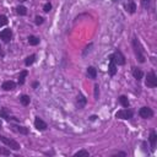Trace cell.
Masks as SVG:
<instances>
[{
  "label": "cell",
  "mask_w": 157,
  "mask_h": 157,
  "mask_svg": "<svg viewBox=\"0 0 157 157\" xmlns=\"http://www.w3.org/2000/svg\"><path fill=\"white\" fill-rule=\"evenodd\" d=\"M87 75H89L91 78H96L97 77V70L93 66H89L87 68Z\"/></svg>",
  "instance_id": "cell-18"
},
{
  "label": "cell",
  "mask_w": 157,
  "mask_h": 157,
  "mask_svg": "<svg viewBox=\"0 0 157 157\" xmlns=\"http://www.w3.org/2000/svg\"><path fill=\"white\" fill-rule=\"evenodd\" d=\"M52 10V4L50 3H47L44 6H43V11L44 12H49Z\"/></svg>",
  "instance_id": "cell-27"
},
{
  "label": "cell",
  "mask_w": 157,
  "mask_h": 157,
  "mask_svg": "<svg viewBox=\"0 0 157 157\" xmlns=\"http://www.w3.org/2000/svg\"><path fill=\"white\" fill-rule=\"evenodd\" d=\"M108 72H109L111 76H114L117 74V65H115L114 62H113L111 55H109V66H108Z\"/></svg>",
  "instance_id": "cell-9"
},
{
  "label": "cell",
  "mask_w": 157,
  "mask_h": 157,
  "mask_svg": "<svg viewBox=\"0 0 157 157\" xmlns=\"http://www.w3.org/2000/svg\"><path fill=\"white\" fill-rule=\"evenodd\" d=\"M133 48H134V53H135V56H136L138 62L139 63H145V55H144V52H142V47H141L138 38L133 39Z\"/></svg>",
  "instance_id": "cell-1"
},
{
  "label": "cell",
  "mask_w": 157,
  "mask_h": 157,
  "mask_svg": "<svg viewBox=\"0 0 157 157\" xmlns=\"http://www.w3.org/2000/svg\"><path fill=\"white\" fill-rule=\"evenodd\" d=\"M0 49H1V48H0Z\"/></svg>",
  "instance_id": "cell-34"
},
{
  "label": "cell",
  "mask_w": 157,
  "mask_h": 157,
  "mask_svg": "<svg viewBox=\"0 0 157 157\" xmlns=\"http://www.w3.org/2000/svg\"><path fill=\"white\" fill-rule=\"evenodd\" d=\"M145 85L149 87V89H155V87L157 86V76H156V74L154 71L147 72Z\"/></svg>",
  "instance_id": "cell-3"
},
{
  "label": "cell",
  "mask_w": 157,
  "mask_h": 157,
  "mask_svg": "<svg viewBox=\"0 0 157 157\" xmlns=\"http://www.w3.org/2000/svg\"><path fill=\"white\" fill-rule=\"evenodd\" d=\"M0 117L1 118H4V119H6V120H10L11 118H9V113H7V111L6 109H0Z\"/></svg>",
  "instance_id": "cell-24"
},
{
  "label": "cell",
  "mask_w": 157,
  "mask_h": 157,
  "mask_svg": "<svg viewBox=\"0 0 157 157\" xmlns=\"http://www.w3.org/2000/svg\"><path fill=\"white\" fill-rule=\"evenodd\" d=\"M1 87H3V90H5V91H11V90H14L15 87H16V84H15L14 81H10V80H9V81L4 82Z\"/></svg>",
  "instance_id": "cell-12"
},
{
  "label": "cell",
  "mask_w": 157,
  "mask_h": 157,
  "mask_svg": "<svg viewBox=\"0 0 157 157\" xmlns=\"http://www.w3.org/2000/svg\"><path fill=\"white\" fill-rule=\"evenodd\" d=\"M28 75V71L27 70H23V71H21L20 72V76H19V84L20 85H23L25 84V78L26 76Z\"/></svg>",
  "instance_id": "cell-20"
},
{
  "label": "cell",
  "mask_w": 157,
  "mask_h": 157,
  "mask_svg": "<svg viewBox=\"0 0 157 157\" xmlns=\"http://www.w3.org/2000/svg\"><path fill=\"white\" fill-rule=\"evenodd\" d=\"M28 43L31 46H37V44H39V38L34 37V36H30L28 37Z\"/></svg>",
  "instance_id": "cell-21"
},
{
  "label": "cell",
  "mask_w": 157,
  "mask_h": 157,
  "mask_svg": "<svg viewBox=\"0 0 157 157\" xmlns=\"http://www.w3.org/2000/svg\"><path fill=\"white\" fill-rule=\"evenodd\" d=\"M34 128L37 130H39V132H44V130H47L48 125L44 120H42L39 117H37L36 119H34Z\"/></svg>",
  "instance_id": "cell-7"
},
{
  "label": "cell",
  "mask_w": 157,
  "mask_h": 157,
  "mask_svg": "<svg viewBox=\"0 0 157 157\" xmlns=\"http://www.w3.org/2000/svg\"><path fill=\"white\" fill-rule=\"evenodd\" d=\"M133 76H134V78H136L138 81H140L141 78L144 77V72H142V70L141 69H139V68H133Z\"/></svg>",
  "instance_id": "cell-10"
},
{
  "label": "cell",
  "mask_w": 157,
  "mask_h": 157,
  "mask_svg": "<svg viewBox=\"0 0 157 157\" xmlns=\"http://www.w3.org/2000/svg\"><path fill=\"white\" fill-rule=\"evenodd\" d=\"M12 129L16 130L17 133L20 134H23V135H27L28 134V129L25 128V126H17V125H12Z\"/></svg>",
  "instance_id": "cell-15"
},
{
  "label": "cell",
  "mask_w": 157,
  "mask_h": 157,
  "mask_svg": "<svg viewBox=\"0 0 157 157\" xmlns=\"http://www.w3.org/2000/svg\"><path fill=\"white\" fill-rule=\"evenodd\" d=\"M0 141L4 142L7 147H10V150H14V151H17V150H20V144L19 142H16L15 140H12V139H9L6 136H0Z\"/></svg>",
  "instance_id": "cell-2"
},
{
  "label": "cell",
  "mask_w": 157,
  "mask_h": 157,
  "mask_svg": "<svg viewBox=\"0 0 157 157\" xmlns=\"http://www.w3.org/2000/svg\"><path fill=\"white\" fill-rule=\"evenodd\" d=\"M12 37V32H11V30L10 28H6V30H3L1 32H0V38L3 39L4 42H10V39Z\"/></svg>",
  "instance_id": "cell-8"
},
{
  "label": "cell",
  "mask_w": 157,
  "mask_h": 157,
  "mask_svg": "<svg viewBox=\"0 0 157 157\" xmlns=\"http://www.w3.org/2000/svg\"><path fill=\"white\" fill-rule=\"evenodd\" d=\"M99 87H98V85L96 84L95 85V98H98V95H99Z\"/></svg>",
  "instance_id": "cell-29"
},
{
  "label": "cell",
  "mask_w": 157,
  "mask_h": 157,
  "mask_svg": "<svg viewBox=\"0 0 157 157\" xmlns=\"http://www.w3.org/2000/svg\"><path fill=\"white\" fill-rule=\"evenodd\" d=\"M149 140H150V144H151L152 150H155V147H156V142H157V134H156L155 130H151Z\"/></svg>",
  "instance_id": "cell-11"
},
{
  "label": "cell",
  "mask_w": 157,
  "mask_h": 157,
  "mask_svg": "<svg viewBox=\"0 0 157 157\" xmlns=\"http://www.w3.org/2000/svg\"><path fill=\"white\" fill-rule=\"evenodd\" d=\"M119 103H120L124 108H129V106H130L129 99H128V97H126V96H120V97H119Z\"/></svg>",
  "instance_id": "cell-16"
},
{
  "label": "cell",
  "mask_w": 157,
  "mask_h": 157,
  "mask_svg": "<svg viewBox=\"0 0 157 157\" xmlns=\"http://www.w3.org/2000/svg\"><path fill=\"white\" fill-rule=\"evenodd\" d=\"M34 62H36V55L32 54V55H30V56H27V58L25 59V65H26V66H31Z\"/></svg>",
  "instance_id": "cell-17"
},
{
  "label": "cell",
  "mask_w": 157,
  "mask_h": 157,
  "mask_svg": "<svg viewBox=\"0 0 157 157\" xmlns=\"http://www.w3.org/2000/svg\"><path fill=\"white\" fill-rule=\"evenodd\" d=\"M16 10H17V14L21 15V16H25L26 14H27V10H26L25 6H19V7L16 9Z\"/></svg>",
  "instance_id": "cell-25"
},
{
  "label": "cell",
  "mask_w": 157,
  "mask_h": 157,
  "mask_svg": "<svg viewBox=\"0 0 157 157\" xmlns=\"http://www.w3.org/2000/svg\"><path fill=\"white\" fill-rule=\"evenodd\" d=\"M74 156L77 157V156H85V157H89L90 154H89V151H86V150H80V151H77L74 154Z\"/></svg>",
  "instance_id": "cell-22"
},
{
  "label": "cell",
  "mask_w": 157,
  "mask_h": 157,
  "mask_svg": "<svg viewBox=\"0 0 157 157\" xmlns=\"http://www.w3.org/2000/svg\"><path fill=\"white\" fill-rule=\"evenodd\" d=\"M37 86H38V82H34V84H33V87H34V89H36Z\"/></svg>",
  "instance_id": "cell-31"
},
{
  "label": "cell",
  "mask_w": 157,
  "mask_h": 157,
  "mask_svg": "<svg viewBox=\"0 0 157 157\" xmlns=\"http://www.w3.org/2000/svg\"><path fill=\"white\" fill-rule=\"evenodd\" d=\"M20 102H21L22 106H28L30 102H31V98H30V96L23 95V96H21L20 97Z\"/></svg>",
  "instance_id": "cell-19"
},
{
  "label": "cell",
  "mask_w": 157,
  "mask_h": 157,
  "mask_svg": "<svg viewBox=\"0 0 157 157\" xmlns=\"http://www.w3.org/2000/svg\"><path fill=\"white\" fill-rule=\"evenodd\" d=\"M139 114H140V117L144 118V119H149V118H152L154 112H152L150 107H142V108H140V111H139Z\"/></svg>",
  "instance_id": "cell-6"
},
{
  "label": "cell",
  "mask_w": 157,
  "mask_h": 157,
  "mask_svg": "<svg viewBox=\"0 0 157 157\" xmlns=\"http://www.w3.org/2000/svg\"><path fill=\"white\" fill-rule=\"evenodd\" d=\"M86 102H87V99H86V97L82 93H80V95L77 96V104H78V107H80V108L85 107Z\"/></svg>",
  "instance_id": "cell-14"
},
{
  "label": "cell",
  "mask_w": 157,
  "mask_h": 157,
  "mask_svg": "<svg viewBox=\"0 0 157 157\" xmlns=\"http://www.w3.org/2000/svg\"><path fill=\"white\" fill-rule=\"evenodd\" d=\"M113 62L115 63V65L118 66V65H124L125 64V56L123 55V53H121L120 50H115L113 54H111Z\"/></svg>",
  "instance_id": "cell-4"
},
{
  "label": "cell",
  "mask_w": 157,
  "mask_h": 157,
  "mask_svg": "<svg viewBox=\"0 0 157 157\" xmlns=\"http://www.w3.org/2000/svg\"><path fill=\"white\" fill-rule=\"evenodd\" d=\"M150 1H151V0H142V1H141V3H142V6H144V7H145V9H146L147 6H149V4H150Z\"/></svg>",
  "instance_id": "cell-30"
},
{
  "label": "cell",
  "mask_w": 157,
  "mask_h": 157,
  "mask_svg": "<svg viewBox=\"0 0 157 157\" xmlns=\"http://www.w3.org/2000/svg\"><path fill=\"white\" fill-rule=\"evenodd\" d=\"M0 155H3V156H10L11 155V151L6 149V147H1L0 146Z\"/></svg>",
  "instance_id": "cell-23"
},
{
  "label": "cell",
  "mask_w": 157,
  "mask_h": 157,
  "mask_svg": "<svg viewBox=\"0 0 157 157\" xmlns=\"http://www.w3.org/2000/svg\"><path fill=\"white\" fill-rule=\"evenodd\" d=\"M125 10L129 12V14H134L136 11V4L134 1H129L128 4H125Z\"/></svg>",
  "instance_id": "cell-13"
},
{
  "label": "cell",
  "mask_w": 157,
  "mask_h": 157,
  "mask_svg": "<svg viewBox=\"0 0 157 157\" xmlns=\"http://www.w3.org/2000/svg\"><path fill=\"white\" fill-rule=\"evenodd\" d=\"M7 23V17L5 15H0V27L5 26Z\"/></svg>",
  "instance_id": "cell-26"
},
{
  "label": "cell",
  "mask_w": 157,
  "mask_h": 157,
  "mask_svg": "<svg viewBox=\"0 0 157 157\" xmlns=\"http://www.w3.org/2000/svg\"><path fill=\"white\" fill-rule=\"evenodd\" d=\"M115 117L119 118V119H130V118H133V112L128 108H125V109L118 111L115 113Z\"/></svg>",
  "instance_id": "cell-5"
},
{
  "label": "cell",
  "mask_w": 157,
  "mask_h": 157,
  "mask_svg": "<svg viewBox=\"0 0 157 157\" xmlns=\"http://www.w3.org/2000/svg\"><path fill=\"white\" fill-rule=\"evenodd\" d=\"M36 25H42L43 23V17L42 16H36Z\"/></svg>",
  "instance_id": "cell-28"
},
{
  "label": "cell",
  "mask_w": 157,
  "mask_h": 157,
  "mask_svg": "<svg viewBox=\"0 0 157 157\" xmlns=\"http://www.w3.org/2000/svg\"><path fill=\"white\" fill-rule=\"evenodd\" d=\"M20 1H26V0H20Z\"/></svg>",
  "instance_id": "cell-32"
},
{
  "label": "cell",
  "mask_w": 157,
  "mask_h": 157,
  "mask_svg": "<svg viewBox=\"0 0 157 157\" xmlns=\"http://www.w3.org/2000/svg\"><path fill=\"white\" fill-rule=\"evenodd\" d=\"M0 126H1V121H0Z\"/></svg>",
  "instance_id": "cell-33"
}]
</instances>
